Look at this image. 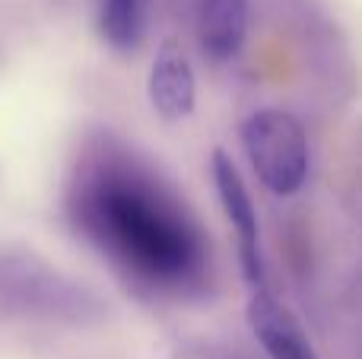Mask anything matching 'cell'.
Listing matches in <instances>:
<instances>
[{
	"instance_id": "cell-1",
	"label": "cell",
	"mask_w": 362,
	"mask_h": 359,
	"mask_svg": "<svg viewBox=\"0 0 362 359\" xmlns=\"http://www.w3.org/2000/svg\"><path fill=\"white\" fill-rule=\"evenodd\" d=\"M70 220L127 280L159 296H191L210 273V245L187 204L112 137L80 159Z\"/></svg>"
},
{
	"instance_id": "cell-2",
	"label": "cell",
	"mask_w": 362,
	"mask_h": 359,
	"mask_svg": "<svg viewBox=\"0 0 362 359\" xmlns=\"http://www.w3.org/2000/svg\"><path fill=\"white\" fill-rule=\"evenodd\" d=\"M242 143L261 184L276 197H293L308 175V137L296 114L261 108L242 124Z\"/></svg>"
},
{
	"instance_id": "cell-3",
	"label": "cell",
	"mask_w": 362,
	"mask_h": 359,
	"mask_svg": "<svg viewBox=\"0 0 362 359\" xmlns=\"http://www.w3.org/2000/svg\"><path fill=\"white\" fill-rule=\"evenodd\" d=\"M210 169H213V184H216L219 204H223V213H226V220H229V226L235 229L242 273L251 290H261L267 271H264L261 226H257V210H255V204H251V194L226 150H213Z\"/></svg>"
},
{
	"instance_id": "cell-4",
	"label": "cell",
	"mask_w": 362,
	"mask_h": 359,
	"mask_svg": "<svg viewBox=\"0 0 362 359\" xmlns=\"http://www.w3.org/2000/svg\"><path fill=\"white\" fill-rule=\"evenodd\" d=\"M248 324L270 359H318L305 328L299 324V318H296L267 286L251 290Z\"/></svg>"
},
{
	"instance_id": "cell-5",
	"label": "cell",
	"mask_w": 362,
	"mask_h": 359,
	"mask_svg": "<svg viewBox=\"0 0 362 359\" xmlns=\"http://www.w3.org/2000/svg\"><path fill=\"white\" fill-rule=\"evenodd\" d=\"M197 83L187 54L175 38H165L150 67V102L165 121H181L194 112Z\"/></svg>"
},
{
	"instance_id": "cell-6",
	"label": "cell",
	"mask_w": 362,
	"mask_h": 359,
	"mask_svg": "<svg viewBox=\"0 0 362 359\" xmlns=\"http://www.w3.org/2000/svg\"><path fill=\"white\" fill-rule=\"evenodd\" d=\"M197 38L210 61H232L248 38V0H197Z\"/></svg>"
},
{
	"instance_id": "cell-7",
	"label": "cell",
	"mask_w": 362,
	"mask_h": 359,
	"mask_svg": "<svg viewBox=\"0 0 362 359\" xmlns=\"http://www.w3.org/2000/svg\"><path fill=\"white\" fill-rule=\"evenodd\" d=\"M153 0H102L99 32L115 51H137L150 29Z\"/></svg>"
}]
</instances>
